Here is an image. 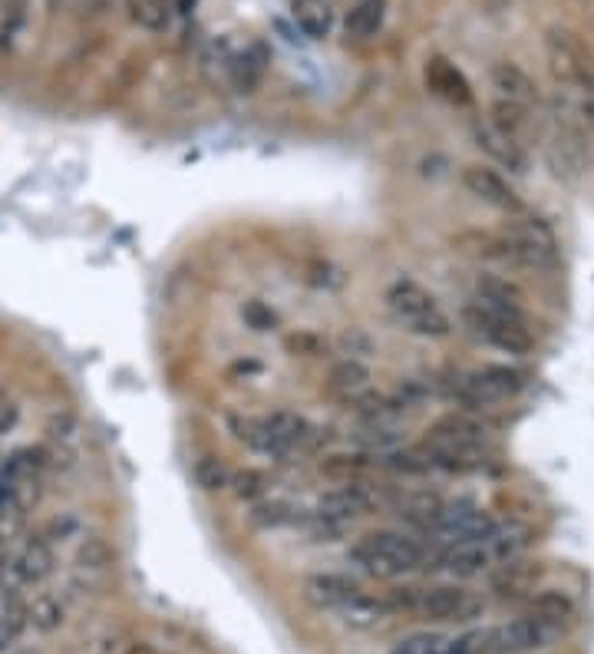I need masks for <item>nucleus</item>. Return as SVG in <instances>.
Segmentation results:
<instances>
[{"mask_svg": "<svg viewBox=\"0 0 594 654\" xmlns=\"http://www.w3.org/2000/svg\"><path fill=\"white\" fill-rule=\"evenodd\" d=\"M423 453L429 457L432 470L446 473H476L492 457L489 429L469 416L450 413L436 420L423 436Z\"/></svg>", "mask_w": 594, "mask_h": 654, "instance_id": "1", "label": "nucleus"}, {"mask_svg": "<svg viewBox=\"0 0 594 654\" xmlns=\"http://www.w3.org/2000/svg\"><path fill=\"white\" fill-rule=\"evenodd\" d=\"M548 156L558 176L565 179H581L591 163V129L578 110V103L565 93H558L548 103Z\"/></svg>", "mask_w": 594, "mask_h": 654, "instance_id": "2", "label": "nucleus"}, {"mask_svg": "<svg viewBox=\"0 0 594 654\" xmlns=\"http://www.w3.org/2000/svg\"><path fill=\"white\" fill-rule=\"evenodd\" d=\"M463 324L466 331L502 350V354H512V357H529L532 347H535V337H532V328H529V315H512V311H502V308H492V305H482L479 298L466 302L463 305Z\"/></svg>", "mask_w": 594, "mask_h": 654, "instance_id": "3", "label": "nucleus"}, {"mask_svg": "<svg viewBox=\"0 0 594 654\" xmlns=\"http://www.w3.org/2000/svg\"><path fill=\"white\" fill-rule=\"evenodd\" d=\"M350 559L374 578H397V575L419 568L426 562V549L406 533L380 529V533H366L363 539H357L350 549Z\"/></svg>", "mask_w": 594, "mask_h": 654, "instance_id": "4", "label": "nucleus"}, {"mask_svg": "<svg viewBox=\"0 0 594 654\" xmlns=\"http://www.w3.org/2000/svg\"><path fill=\"white\" fill-rule=\"evenodd\" d=\"M545 56H548V69L558 84V93L578 100L594 97V53L587 50V43L565 30V27H552L545 34Z\"/></svg>", "mask_w": 594, "mask_h": 654, "instance_id": "5", "label": "nucleus"}, {"mask_svg": "<svg viewBox=\"0 0 594 654\" xmlns=\"http://www.w3.org/2000/svg\"><path fill=\"white\" fill-rule=\"evenodd\" d=\"M499 255L518 268L552 271L558 265V239L555 232L532 215H512L499 232Z\"/></svg>", "mask_w": 594, "mask_h": 654, "instance_id": "6", "label": "nucleus"}, {"mask_svg": "<svg viewBox=\"0 0 594 654\" xmlns=\"http://www.w3.org/2000/svg\"><path fill=\"white\" fill-rule=\"evenodd\" d=\"M387 308L390 315L419 337H450L453 321L439 308V302L416 281H397L387 291Z\"/></svg>", "mask_w": 594, "mask_h": 654, "instance_id": "7", "label": "nucleus"}, {"mask_svg": "<svg viewBox=\"0 0 594 654\" xmlns=\"http://www.w3.org/2000/svg\"><path fill=\"white\" fill-rule=\"evenodd\" d=\"M526 381L518 371L505 368V363H486L479 371H469L456 384V397L473 410H495L502 403H512L522 394Z\"/></svg>", "mask_w": 594, "mask_h": 654, "instance_id": "8", "label": "nucleus"}, {"mask_svg": "<svg viewBox=\"0 0 594 654\" xmlns=\"http://www.w3.org/2000/svg\"><path fill=\"white\" fill-rule=\"evenodd\" d=\"M499 523L486 513L482 505L473 502H442L439 516L432 523V536H439L446 546H489Z\"/></svg>", "mask_w": 594, "mask_h": 654, "instance_id": "9", "label": "nucleus"}, {"mask_svg": "<svg viewBox=\"0 0 594 654\" xmlns=\"http://www.w3.org/2000/svg\"><path fill=\"white\" fill-rule=\"evenodd\" d=\"M410 612L432 621H476L486 612V602L460 586H432V589H413Z\"/></svg>", "mask_w": 594, "mask_h": 654, "instance_id": "10", "label": "nucleus"}, {"mask_svg": "<svg viewBox=\"0 0 594 654\" xmlns=\"http://www.w3.org/2000/svg\"><path fill=\"white\" fill-rule=\"evenodd\" d=\"M460 182H463V189H466L473 198H479L482 205H489V208H495V211H505L508 218H512V215H526L522 195H518L515 185H512L499 169H492V166L469 163V166H463Z\"/></svg>", "mask_w": 594, "mask_h": 654, "instance_id": "11", "label": "nucleus"}, {"mask_svg": "<svg viewBox=\"0 0 594 654\" xmlns=\"http://www.w3.org/2000/svg\"><path fill=\"white\" fill-rule=\"evenodd\" d=\"M215 60L225 69V80L238 90V93H255V87L264 77L268 66V50L251 40L245 47H232V43H215Z\"/></svg>", "mask_w": 594, "mask_h": 654, "instance_id": "12", "label": "nucleus"}, {"mask_svg": "<svg viewBox=\"0 0 594 654\" xmlns=\"http://www.w3.org/2000/svg\"><path fill=\"white\" fill-rule=\"evenodd\" d=\"M555 628L542 625L539 618H512L492 631L482 634V654H526L542 647L552 638Z\"/></svg>", "mask_w": 594, "mask_h": 654, "instance_id": "13", "label": "nucleus"}, {"mask_svg": "<svg viewBox=\"0 0 594 654\" xmlns=\"http://www.w3.org/2000/svg\"><path fill=\"white\" fill-rule=\"evenodd\" d=\"M489 84H492V97L502 100V103H512V106H522V110H542V93H539V84L529 77V73L518 66V63H508V60H499L492 63L489 69Z\"/></svg>", "mask_w": 594, "mask_h": 654, "instance_id": "14", "label": "nucleus"}, {"mask_svg": "<svg viewBox=\"0 0 594 654\" xmlns=\"http://www.w3.org/2000/svg\"><path fill=\"white\" fill-rule=\"evenodd\" d=\"M377 509V496L370 492L366 486L360 483H340L334 489H327L321 499H318V509L314 513L331 520V523H350V520H360L366 513H374Z\"/></svg>", "mask_w": 594, "mask_h": 654, "instance_id": "15", "label": "nucleus"}, {"mask_svg": "<svg viewBox=\"0 0 594 654\" xmlns=\"http://www.w3.org/2000/svg\"><path fill=\"white\" fill-rule=\"evenodd\" d=\"M56 555H53V542H47L40 533L30 536L24 542V549L11 559V575H14V589L21 586H40V581L53 572Z\"/></svg>", "mask_w": 594, "mask_h": 654, "instance_id": "16", "label": "nucleus"}, {"mask_svg": "<svg viewBox=\"0 0 594 654\" xmlns=\"http://www.w3.org/2000/svg\"><path fill=\"white\" fill-rule=\"evenodd\" d=\"M473 298H479L482 305L512 311V315H526V305H529L526 287L518 281H512V278H505V274H495V271H479L476 274Z\"/></svg>", "mask_w": 594, "mask_h": 654, "instance_id": "17", "label": "nucleus"}, {"mask_svg": "<svg viewBox=\"0 0 594 654\" xmlns=\"http://www.w3.org/2000/svg\"><path fill=\"white\" fill-rule=\"evenodd\" d=\"M426 87L436 93V97H442L446 103H453V106H473V87H469V80H466V73L456 66V63H450L446 56H432L429 63H426Z\"/></svg>", "mask_w": 594, "mask_h": 654, "instance_id": "18", "label": "nucleus"}, {"mask_svg": "<svg viewBox=\"0 0 594 654\" xmlns=\"http://www.w3.org/2000/svg\"><path fill=\"white\" fill-rule=\"evenodd\" d=\"M353 595H360V586L347 575L337 572H314L305 578V599L314 608H344Z\"/></svg>", "mask_w": 594, "mask_h": 654, "instance_id": "19", "label": "nucleus"}, {"mask_svg": "<svg viewBox=\"0 0 594 654\" xmlns=\"http://www.w3.org/2000/svg\"><path fill=\"white\" fill-rule=\"evenodd\" d=\"M27 520H30V505L24 499V492L0 476V546H11L27 533Z\"/></svg>", "mask_w": 594, "mask_h": 654, "instance_id": "20", "label": "nucleus"}, {"mask_svg": "<svg viewBox=\"0 0 594 654\" xmlns=\"http://www.w3.org/2000/svg\"><path fill=\"white\" fill-rule=\"evenodd\" d=\"M542 568L539 562H518V559H505V565L495 572L492 578V589L502 595V599H522V595H535V581H539Z\"/></svg>", "mask_w": 594, "mask_h": 654, "instance_id": "21", "label": "nucleus"}, {"mask_svg": "<svg viewBox=\"0 0 594 654\" xmlns=\"http://www.w3.org/2000/svg\"><path fill=\"white\" fill-rule=\"evenodd\" d=\"M353 444L363 450V453H374V457H384V453H393L400 450L403 444V433L393 420H360L353 426Z\"/></svg>", "mask_w": 594, "mask_h": 654, "instance_id": "22", "label": "nucleus"}, {"mask_svg": "<svg viewBox=\"0 0 594 654\" xmlns=\"http://www.w3.org/2000/svg\"><path fill=\"white\" fill-rule=\"evenodd\" d=\"M476 139H479V145L495 163L508 166L512 172H522L526 169V145H518L515 139H508L505 132H499L492 123H482L476 129Z\"/></svg>", "mask_w": 594, "mask_h": 654, "instance_id": "23", "label": "nucleus"}, {"mask_svg": "<svg viewBox=\"0 0 594 654\" xmlns=\"http://www.w3.org/2000/svg\"><path fill=\"white\" fill-rule=\"evenodd\" d=\"M327 387L344 397V400H357L360 394L370 390V368L363 360H353V357H344L331 368V377H327Z\"/></svg>", "mask_w": 594, "mask_h": 654, "instance_id": "24", "label": "nucleus"}, {"mask_svg": "<svg viewBox=\"0 0 594 654\" xmlns=\"http://www.w3.org/2000/svg\"><path fill=\"white\" fill-rule=\"evenodd\" d=\"M492 559H495L492 549L486 546H450L439 555V565L456 578H476L492 565Z\"/></svg>", "mask_w": 594, "mask_h": 654, "instance_id": "25", "label": "nucleus"}, {"mask_svg": "<svg viewBox=\"0 0 594 654\" xmlns=\"http://www.w3.org/2000/svg\"><path fill=\"white\" fill-rule=\"evenodd\" d=\"M380 463V457L374 453H331L321 460V476L327 479H337V483H360L370 470H374Z\"/></svg>", "mask_w": 594, "mask_h": 654, "instance_id": "26", "label": "nucleus"}, {"mask_svg": "<svg viewBox=\"0 0 594 654\" xmlns=\"http://www.w3.org/2000/svg\"><path fill=\"white\" fill-rule=\"evenodd\" d=\"M384 21H387V4H384V0H357V4L347 11L344 30L353 40H370V37H377V30L384 27Z\"/></svg>", "mask_w": 594, "mask_h": 654, "instance_id": "27", "label": "nucleus"}, {"mask_svg": "<svg viewBox=\"0 0 594 654\" xmlns=\"http://www.w3.org/2000/svg\"><path fill=\"white\" fill-rule=\"evenodd\" d=\"M294 21L301 27L311 40H324L334 30V8L327 0H294L290 4Z\"/></svg>", "mask_w": 594, "mask_h": 654, "instance_id": "28", "label": "nucleus"}, {"mask_svg": "<svg viewBox=\"0 0 594 654\" xmlns=\"http://www.w3.org/2000/svg\"><path fill=\"white\" fill-rule=\"evenodd\" d=\"M529 615L539 618L548 628H558V625H565L574 615V602L561 589H542V592H535L529 599Z\"/></svg>", "mask_w": 594, "mask_h": 654, "instance_id": "29", "label": "nucleus"}, {"mask_svg": "<svg viewBox=\"0 0 594 654\" xmlns=\"http://www.w3.org/2000/svg\"><path fill=\"white\" fill-rule=\"evenodd\" d=\"M393 612V605L390 602H380V599H370V595H353L344 608H340V615H344V625H350V628H377L387 615Z\"/></svg>", "mask_w": 594, "mask_h": 654, "instance_id": "30", "label": "nucleus"}, {"mask_svg": "<svg viewBox=\"0 0 594 654\" xmlns=\"http://www.w3.org/2000/svg\"><path fill=\"white\" fill-rule=\"evenodd\" d=\"M532 529L529 526H522V523H508V526H499L495 529V536H492V555H499V559H518L522 555L529 546H532Z\"/></svg>", "mask_w": 594, "mask_h": 654, "instance_id": "31", "label": "nucleus"}, {"mask_svg": "<svg viewBox=\"0 0 594 654\" xmlns=\"http://www.w3.org/2000/svg\"><path fill=\"white\" fill-rule=\"evenodd\" d=\"M27 628H30L27 602H21L17 595H11V602L4 605V612H0V651H11Z\"/></svg>", "mask_w": 594, "mask_h": 654, "instance_id": "32", "label": "nucleus"}, {"mask_svg": "<svg viewBox=\"0 0 594 654\" xmlns=\"http://www.w3.org/2000/svg\"><path fill=\"white\" fill-rule=\"evenodd\" d=\"M192 479H195V486L202 492H221V489H229V483H232V470L225 466V460L202 457L192 466Z\"/></svg>", "mask_w": 594, "mask_h": 654, "instance_id": "33", "label": "nucleus"}, {"mask_svg": "<svg viewBox=\"0 0 594 654\" xmlns=\"http://www.w3.org/2000/svg\"><path fill=\"white\" fill-rule=\"evenodd\" d=\"M129 17L145 30H166L172 17V0H129Z\"/></svg>", "mask_w": 594, "mask_h": 654, "instance_id": "34", "label": "nucleus"}, {"mask_svg": "<svg viewBox=\"0 0 594 654\" xmlns=\"http://www.w3.org/2000/svg\"><path fill=\"white\" fill-rule=\"evenodd\" d=\"M27 615H30V625L43 634H50L63 625V605L53 595H37L34 602H27Z\"/></svg>", "mask_w": 594, "mask_h": 654, "instance_id": "35", "label": "nucleus"}, {"mask_svg": "<svg viewBox=\"0 0 594 654\" xmlns=\"http://www.w3.org/2000/svg\"><path fill=\"white\" fill-rule=\"evenodd\" d=\"M297 513H301V509H294L290 502L271 499V502L255 505L251 523H255V526H261V529H274V526H284V523H297V520H301Z\"/></svg>", "mask_w": 594, "mask_h": 654, "instance_id": "36", "label": "nucleus"}, {"mask_svg": "<svg viewBox=\"0 0 594 654\" xmlns=\"http://www.w3.org/2000/svg\"><path fill=\"white\" fill-rule=\"evenodd\" d=\"M446 644H450V638L423 631V634H410L400 644H393L390 654H446Z\"/></svg>", "mask_w": 594, "mask_h": 654, "instance_id": "37", "label": "nucleus"}, {"mask_svg": "<svg viewBox=\"0 0 594 654\" xmlns=\"http://www.w3.org/2000/svg\"><path fill=\"white\" fill-rule=\"evenodd\" d=\"M229 489L238 496V499H258V496H264L268 492V476L261 473V470H238V473H232V483H229Z\"/></svg>", "mask_w": 594, "mask_h": 654, "instance_id": "38", "label": "nucleus"}, {"mask_svg": "<svg viewBox=\"0 0 594 654\" xmlns=\"http://www.w3.org/2000/svg\"><path fill=\"white\" fill-rule=\"evenodd\" d=\"M337 347H340L344 357L363 360V357L374 354V337H370L366 331H360V328H350V331H344V334L337 337Z\"/></svg>", "mask_w": 594, "mask_h": 654, "instance_id": "39", "label": "nucleus"}, {"mask_svg": "<svg viewBox=\"0 0 594 654\" xmlns=\"http://www.w3.org/2000/svg\"><path fill=\"white\" fill-rule=\"evenodd\" d=\"M242 318H245L255 331H271V328L277 324V315H274L268 305H261V302H248V305L242 308Z\"/></svg>", "mask_w": 594, "mask_h": 654, "instance_id": "40", "label": "nucleus"}, {"mask_svg": "<svg viewBox=\"0 0 594 654\" xmlns=\"http://www.w3.org/2000/svg\"><path fill=\"white\" fill-rule=\"evenodd\" d=\"M50 8H53V11H66V14H80V17H87V14H100V11H106V8H109V0H50Z\"/></svg>", "mask_w": 594, "mask_h": 654, "instance_id": "41", "label": "nucleus"}, {"mask_svg": "<svg viewBox=\"0 0 594 654\" xmlns=\"http://www.w3.org/2000/svg\"><path fill=\"white\" fill-rule=\"evenodd\" d=\"M287 350L301 354V357H318V354L324 350V341H321L318 334L301 331V334H290V337H287Z\"/></svg>", "mask_w": 594, "mask_h": 654, "instance_id": "42", "label": "nucleus"}, {"mask_svg": "<svg viewBox=\"0 0 594 654\" xmlns=\"http://www.w3.org/2000/svg\"><path fill=\"white\" fill-rule=\"evenodd\" d=\"M80 562H83V568H106L109 565V549L100 539H90L80 549Z\"/></svg>", "mask_w": 594, "mask_h": 654, "instance_id": "43", "label": "nucleus"}, {"mask_svg": "<svg viewBox=\"0 0 594 654\" xmlns=\"http://www.w3.org/2000/svg\"><path fill=\"white\" fill-rule=\"evenodd\" d=\"M446 654H482V634L450 638V644H446Z\"/></svg>", "mask_w": 594, "mask_h": 654, "instance_id": "44", "label": "nucleus"}, {"mask_svg": "<svg viewBox=\"0 0 594 654\" xmlns=\"http://www.w3.org/2000/svg\"><path fill=\"white\" fill-rule=\"evenodd\" d=\"M172 4H176L179 14H192V11L198 8V0H172Z\"/></svg>", "mask_w": 594, "mask_h": 654, "instance_id": "45", "label": "nucleus"}, {"mask_svg": "<svg viewBox=\"0 0 594 654\" xmlns=\"http://www.w3.org/2000/svg\"><path fill=\"white\" fill-rule=\"evenodd\" d=\"M8 568H11V559H8L4 546H0V575H8Z\"/></svg>", "mask_w": 594, "mask_h": 654, "instance_id": "46", "label": "nucleus"}, {"mask_svg": "<svg viewBox=\"0 0 594 654\" xmlns=\"http://www.w3.org/2000/svg\"><path fill=\"white\" fill-rule=\"evenodd\" d=\"M129 654H156V651H153V647H148V644H135V647H132Z\"/></svg>", "mask_w": 594, "mask_h": 654, "instance_id": "47", "label": "nucleus"}, {"mask_svg": "<svg viewBox=\"0 0 594 654\" xmlns=\"http://www.w3.org/2000/svg\"><path fill=\"white\" fill-rule=\"evenodd\" d=\"M8 400H11V397H8V394H4V387H0V407H4V403H8Z\"/></svg>", "mask_w": 594, "mask_h": 654, "instance_id": "48", "label": "nucleus"}, {"mask_svg": "<svg viewBox=\"0 0 594 654\" xmlns=\"http://www.w3.org/2000/svg\"><path fill=\"white\" fill-rule=\"evenodd\" d=\"M4 460H8V457H4V453H0V470H4Z\"/></svg>", "mask_w": 594, "mask_h": 654, "instance_id": "49", "label": "nucleus"}, {"mask_svg": "<svg viewBox=\"0 0 594 654\" xmlns=\"http://www.w3.org/2000/svg\"><path fill=\"white\" fill-rule=\"evenodd\" d=\"M21 654H37V651H34V647H27V651H21Z\"/></svg>", "mask_w": 594, "mask_h": 654, "instance_id": "50", "label": "nucleus"}]
</instances>
